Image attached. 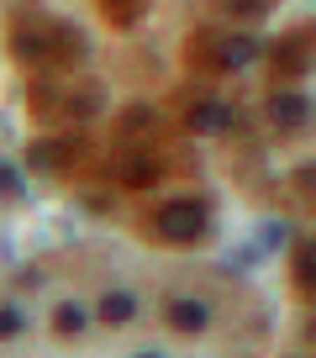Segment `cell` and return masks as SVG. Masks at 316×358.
<instances>
[{
    "mask_svg": "<svg viewBox=\"0 0 316 358\" xmlns=\"http://www.w3.org/2000/svg\"><path fill=\"white\" fill-rule=\"evenodd\" d=\"M206 53H211L216 69H243L259 58V43L243 32H206Z\"/></svg>",
    "mask_w": 316,
    "mask_h": 358,
    "instance_id": "obj_2",
    "label": "cell"
},
{
    "mask_svg": "<svg viewBox=\"0 0 316 358\" xmlns=\"http://www.w3.org/2000/svg\"><path fill=\"white\" fill-rule=\"evenodd\" d=\"M132 316H137V301H132L127 290H106V295H101V322H106V327H127Z\"/></svg>",
    "mask_w": 316,
    "mask_h": 358,
    "instance_id": "obj_8",
    "label": "cell"
},
{
    "mask_svg": "<svg viewBox=\"0 0 316 358\" xmlns=\"http://www.w3.org/2000/svg\"><path fill=\"white\" fill-rule=\"evenodd\" d=\"M32 169H43V174H64V169H74L79 158V143H64V137H43V143H32Z\"/></svg>",
    "mask_w": 316,
    "mask_h": 358,
    "instance_id": "obj_4",
    "label": "cell"
},
{
    "mask_svg": "<svg viewBox=\"0 0 316 358\" xmlns=\"http://www.w3.org/2000/svg\"><path fill=\"white\" fill-rule=\"evenodd\" d=\"M0 185H6V190H11V185H16V174H11V169H0Z\"/></svg>",
    "mask_w": 316,
    "mask_h": 358,
    "instance_id": "obj_14",
    "label": "cell"
},
{
    "mask_svg": "<svg viewBox=\"0 0 316 358\" xmlns=\"http://www.w3.org/2000/svg\"><path fill=\"white\" fill-rule=\"evenodd\" d=\"M295 290H301V295H311V243H301V248H295Z\"/></svg>",
    "mask_w": 316,
    "mask_h": 358,
    "instance_id": "obj_11",
    "label": "cell"
},
{
    "mask_svg": "<svg viewBox=\"0 0 316 358\" xmlns=\"http://www.w3.org/2000/svg\"><path fill=\"white\" fill-rule=\"evenodd\" d=\"M22 311H16V306H0V337H16V332H22Z\"/></svg>",
    "mask_w": 316,
    "mask_h": 358,
    "instance_id": "obj_13",
    "label": "cell"
},
{
    "mask_svg": "<svg viewBox=\"0 0 316 358\" xmlns=\"http://www.w3.org/2000/svg\"><path fill=\"white\" fill-rule=\"evenodd\" d=\"M53 327H58L64 337H79V332H85V311H79V306H58V311H53Z\"/></svg>",
    "mask_w": 316,
    "mask_h": 358,
    "instance_id": "obj_10",
    "label": "cell"
},
{
    "mask_svg": "<svg viewBox=\"0 0 316 358\" xmlns=\"http://www.w3.org/2000/svg\"><path fill=\"white\" fill-rule=\"evenodd\" d=\"M274 69H280L285 79H295V74L306 69V32H290V37H285V48L274 53Z\"/></svg>",
    "mask_w": 316,
    "mask_h": 358,
    "instance_id": "obj_9",
    "label": "cell"
},
{
    "mask_svg": "<svg viewBox=\"0 0 316 358\" xmlns=\"http://www.w3.org/2000/svg\"><path fill=\"white\" fill-rule=\"evenodd\" d=\"M190 132H222V127H232V111H227L222 101H201V106H190Z\"/></svg>",
    "mask_w": 316,
    "mask_h": 358,
    "instance_id": "obj_7",
    "label": "cell"
},
{
    "mask_svg": "<svg viewBox=\"0 0 316 358\" xmlns=\"http://www.w3.org/2000/svg\"><path fill=\"white\" fill-rule=\"evenodd\" d=\"M116 174H122L132 190H143V185H153V179L164 174V164H158L153 153H127V158H116Z\"/></svg>",
    "mask_w": 316,
    "mask_h": 358,
    "instance_id": "obj_5",
    "label": "cell"
},
{
    "mask_svg": "<svg viewBox=\"0 0 316 358\" xmlns=\"http://www.w3.org/2000/svg\"><path fill=\"white\" fill-rule=\"evenodd\" d=\"M206 227H211V206L201 201V195H174V201H164L153 211V232L164 237V243H201Z\"/></svg>",
    "mask_w": 316,
    "mask_h": 358,
    "instance_id": "obj_1",
    "label": "cell"
},
{
    "mask_svg": "<svg viewBox=\"0 0 316 358\" xmlns=\"http://www.w3.org/2000/svg\"><path fill=\"white\" fill-rule=\"evenodd\" d=\"M306 111H311V106H306V95H274V101H269V116H274V127H280V132H301V127H306Z\"/></svg>",
    "mask_w": 316,
    "mask_h": 358,
    "instance_id": "obj_6",
    "label": "cell"
},
{
    "mask_svg": "<svg viewBox=\"0 0 316 358\" xmlns=\"http://www.w3.org/2000/svg\"><path fill=\"white\" fill-rule=\"evenodd\" d=\"M122 132H153V111H148V106H132L127 122H122Z\"/></svg>",
    "mask_w": 316,
    "mask_h": 358,
    "instance_id": "obj_12",
    "label": "cell"
},
{
    "mask_svg": "<svg viewBox=\"0 0 316 358\" xmlns=\"http://www.w3.org/2000/svg\"><path fill=\"white\" fill-rule=\"evenodd\" d=\"M164 322H169L174 332L195 337V332H206V327H211V306H206V301H190V295H180V301L164 306Z\"/></svg>",
    "mask_w": 316,
    "mask_h": 358,
    "instance_id": "obj_3",
    "label": "cell"
}]
</instances>
